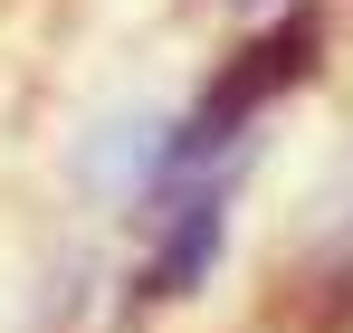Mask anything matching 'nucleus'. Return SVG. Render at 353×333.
Listing matches in <instances>:
<instances>
[{"label":"nucleus","instance_id":"1","mask_svg":"<svg viewBox=\"0 0 353 333\" xmlns=\"http://www.w3.org/2000/svg\"><path fill=\"white\" fill-rule=\"evenodd\" d=\"M172 210H163V257H153V295H191V286L210 277V257H220V238H230V171H201L191 191H163Z\"/></svg>","mask_w":353,"mask_h":333},{"label":"nucleus","instance_id":"2","mask_svg":"<svg viewBox=\"0 0 353 333\" xmlns=\"http://www.w3.org/2000/svg\"><path fill=\"white\" fill-rule=\"evenodd\" d=\"M239 10H258V0H239Z\"/></svg>","mask_w":353,"mask_h":333}]
</instances>
